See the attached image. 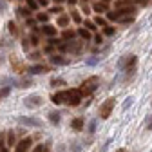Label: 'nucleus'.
Wrapping results in <instances>:
<instances>
[{"label":"nucleus","mask_w":152,"mask_h":152,"mask_svg":"<svg viewBox=\"0 0 152 152\" xmlns=\"http://www.w3.org/2000/svg\"><path fill=\"white\" fill-rule=\"evenodd\" d=\"M98 83H100L98 76H91L89 80H85V82L82 83V87H80V92H82V96H87V94L94 92V91L98 89Z\"/></svg>","instance_id":"f257e3e1"},{"label":"nucleus","mask_w":152,"mask_h":152,"mask_svg":"<svg viewBox=\"0 0 152 152\" xmlns=\"http://www.w3.org/2000/svg\"><path fill=\"white\" fill-rule=\"evenodd\" d=\"M114 103H116V100H114V98H107V100L100 105V116H102V120H107L110 114H112Z\"/></svg>","instance_id":"f03ea898"},{"label":"nucleus","mask_w":152,"mask_h":152,"mask_svg":"<svg viewBox=\"0 0 152 152\" xmlns=\"http://www.w3.org/2000/svg\"><path fill=\"white\" fill-rule=\"evenodd\" d=\"M24 105L27 109H38V107L44 105V98L40 96V94H31V96H27L24 100Z\"/></svg>","instance_id":"7ed1b4c3"},{"label":"nucleus","mask_w":152,"mask_h":152,"mask_svg":"<svg viewBox=\"0 0 152 152\" xmlns=\"http://www.w3.org/2000/svg\"><path fill=\"white\" fill-rule=\"evenodd\" d=\"M69 98H71V91H62V92H56V94H53V98H51V102L53 103H64V102H69Z\"/></svg>","instance_id":"20e7f679"},{"label":"nucleus","mask_w":152,"mask_h":152,"mask_svg":"<svg viewBox=\"0 0 152 152\" xmlns=\"http://www.w3.org/2000/svg\"><path fill=\"white\" fill-rule=\"evenodd\" d=\"M18 123L24 125V127H42V121L40 120H36V118H26V116H20L18 118Z\"/></svg>","instance_id":"39448f33"},{"label":"nucleus","mask_w":152,"mask_h":152,"mask_svg":"<svg viewBox=\"0 0 152 152\" xmlns=\"http://www.w3.org/2000/svg\"><path fill=\"white\" fill-rule=\"evenodd\" d=\"M31 138H24L22 141H18L16 143V147H15V152H27L29 150V147H31Z\"/></svg>","instance_id":"423d86ee"},{"label":"nucleus","mask_w":152,"mask_h":152,"mask_svg":"<svg viewBox=\"0 0 152 152\" xmlns=\"http://www.w3.org/2000/svg\"><path fill=\"white\" fill-rule=\"evenodd\" d=\"M51 64H54V65H65V64H69V60L62 58L60 54H53L51 56Z\"/></svg>","instance_id":"0eeeda50"},{"label":"nucleus","mask_w":152,"mask_h":152,"mask_svg":"<svg viewBox=\"0 0 152 152\" xmlns=\"http://www.w3.org/2000/svg\"><path fill=\"white\" fill-rule=\"evenodd\" d=\"M71 127H72L74 130H82V129L85 127V121H83V118H74V120L71 121Z\"/></svg>","instance_id":"6e6552de"},{"label":"nucleus","mask_w":152,"mask_h":152,"mask_svg":"<svg viewBox=\"0 0 152 152\" xmlns=\"http://www.w3.org/2000/svg\"><path fill=\"white\" fill-rule=\"evenodd\" d=\"M29 72L31 74H44V72H47V67L45 65H33L29 69Z\"/></svg>","instance_id":"1a4fd4ad"},{"label":"nucleus","mask_w":152,"mask_h":152,"mask_svg":"<svg viewBox=\"0 0 152 152\" xmlns=\"http://www.w3.org/2000/svg\"><path fill=\"white\" fill-rule=\"evenodd\" d=\"M92 9H94V13H105L107 11V2H96L92 6Z\"/></svg>","instance_id":"9d476101"},{"label":"nucleus","mask_w":152,"mask_h":152,"mask_svg":"<svg viewBox=\"0 0 152 152\" xmlns=\"http://www.w3.org/2000/svg\"><path fill=\"white\" fill-rule=\"evenodd\" d=\"M69 20H71V18L67 15H62V16H58V20H56V22H58L60 27H67L69 26Z\"/></svg>","instance_id":"9b49d317"},{"label":"nucleus","mask_w":152,"mask_h":152,"mask_svg":"<svg viewBox=\"0 0 152 152\" xmlns=\"http://www.w3.org/2000/svg\"><path fill=\"white\" fill-rule=\"evenodd\" d=\"M42 33H44L45 36H54V34H56V29H54L53 26H44V27H42Z\"/></svg>","instance_id":"f8f14e48"},{"label":"nucleus","mask_w":152,"mask_h":152,"mask_svg":"<svg viewBox=\"0 0 152 152\" xmlns=\"http://www.w3.org/2000/svg\"><path fill=\"white\" fill-rule=\"evenodd\" d=\"M60 112H49V121L51 123H60Z\"/></svg>","instance_id":"ddd939ff"},{"label":"nucleus","mask_w":152,"mask_h":152,"mask_svg":"<svg viewBox=\"0 0 152 152\" xmlns=\"http://www.w3.org/2000/svg\"><path fill=\"white\" fill-rule=\"evenodd\" d=\"M80 141H71V145H69V150L71 152H80L82 148H80V145H78Z\"/></svg>","instance_id":"4468645a"},{"label":"nucleus","mask_w":152,"mask_h":152,"mask_svg":"<svg viewBox=\"0 0 152 152\" xmlns=\"http://www.w3.org/2000/svg\"><path fill=\"white\" fill-rule=\"evenodd\" d=\"M107 18H109V20H121V15H120V11H116V13H107Z\"/></svg>","instance_id":"2eb2a0df"},{"label":"nucleus","mask_w":152,"mask_h":152,"mask_svg":"<svg viewBox=\"0 0 152 152\" xmlns=\"http://www.w3.org/2000/svg\"><path fill=\"white\" fill-rule=\"evenodd\" d=\"M51 85H53V87H60V85H65V82H64L62 78H53V80H51Z\"/></svg>","instance_id":"dca6fc26"},{"label":"nucleus","mask_w":152,"mask_h":152,"mask_svg":"<svg viewBox=\"0 0 152 152\" xmlns=\"http://www.w3.org/2000/svg\"><path fill=\"white\" fill-rule=\"evenodd\" d=\"M94 130H96V120H92V121L89 123V127H87V132H89V134H94Z\"/></svg>","instance_id":"f3484780"},{"label":"nucleus","mask_w":152,"mask_h":152,"mask_svg":"<svg viewBox=\"0 0 152 152\" xmlns=\"http://www.w3.org/2000/svg\"><path fill=\"white\" fill-rule=\"evenodd\" d=\"M31 85V78H22L18 82V87H29Z\"/></svg>","instance_id":"a211bd4d"},{"label":"nucleus","mask_w":152,"mask_h":152,"mask_svg":"<svg viewBox=\"0 0 152 152\" xmlns=\"http://www.w3.org/2000/svg\"><path fill=\"white\" fill-rule=\"evenodd\" d=\"M36 18H38V22H44V24L49 20V16H47L45 13H38V15H36Z\"/></svg>","instance_id":"6ab92c4d"},{"label":"nucleus","mask_w":152,"mask_h":152,"mask_svg":"<svg viewBox=\"0 0 152 152\" xmlns=\"http://www.w3.org/2000/svg\"><path fill=\"white\" fill-rule=\"evenodd\" d=\"M78 33H80V34L85 38V40H89V38H91V31H89V29H80Z\"/></svg>","instance_id":"aec40b11"},{"label":"nucleus","mask_w":152,"mask_h":152,"mask_svg":"<svg viewBox=\"0 0 152 152\" xmlns=\"http://www.w3.org/2000/svg\"><path fill=\"white\" fill-rule=\"evenodd\" d=\"M145 129H147V130H152V114L145 120Z\"/></svg>","instance_id":"412c9836"},{"label":"nucleus","mask_w":152,"mask_h":152,"mask_svg":"<svg viewBox=\"0 0 152 152\" xmlns=\"http://www.w3.org/2000/svg\"><path fill=\"white\" fill-rule=\"evenodd\" d=\"M0 152H9L6 148V141H4V136H0Z\"/></svg>","instance_id":"4be33fe9"},{"label":"nucleus","mask_w":152,"mask_h":152,"mask_svg":"<svg viewBox=\"0 0 152 152\" xmlns=\"http://www.w3.org/2000/svg\"><path fill=\"white\" fill-rule=\"evenodd\" d=\"M7 140H9V143H7V145H9V147H13V145H15V134H13V132H7Z\"/></svg>","instance_id":"5701e85b"},{"label":"nucleus","mask_w":152,"mask_h":152,"mask_svg":"<svg viewBox=\"0 0 152 152\" xmlns=\"http://www.w3.org/2000/svg\"><path fill=\"white\" fill-rule=\"evenodd\" d=\"M7 27H9V33H11V34H16V26H15V22H9Z\"/></svg>","instance_id":"b1692460"},{"label":"nucleus","mask_w":152,"mask_h":152,"mask_svg":"<svg viewBox=\"0 0 152 152\" xmlns=\"http://www.w3.org/2000/svg\"><path fill=\"white\" fill-rule=\"evenodd\" d=\"M18 15H20V16H29L31 11L29 9H18Z\"/></svg>","instance_id":"393cba45"},{"label":"nucleus","mask_w":152,"mask_h":152,"mask_svg":"<svg viewBox=\"0 0 152 152\" xmlns=\"http://www.w3.org/2000/svg\"><path fill=\"white\" fill-rule=\"evenodd\" d=\"M74 36V31H64V38L65 40H69V38H72Z\"/></svg>","instance_id":"a878e982"},{"label":"nucleus","mask_w":152,"mask_h":152,"mask_svg":"<svg viewBox=\"0 0 152 152\" xmlns=\"http://www.w3.org/2000/svg\"><path fill=\"white\" fill-rule=\"evenodd\" d=\"M85 27H87L89 31H96V26H94L92 22H85Z\"/></svg>","instance_id":"bb28decb"},{"label":"nucleus","mask_w":152,"mask_h":152,"mask_svg":"<svg viewBox=\"0 0 152 152\" xmlns=\"http://www.w3.org/2000/svg\"><path fill=\"white\" fill-rule=\"evenodd\" d=\"M132 100H134V98H127V102L123 103V109H125V110H127V109H129V107L132 105Z\"/></svg>","instance_id":"cd10ccee"},{"label":"nucleus","mask_w":152,"mask_h":152,"mask_svg":"<svg viewBox=\"0 0 152 152\" xmlns=\"http://www.w3.org/2000/svg\"><path fill=\"white\" fill-rule=\"evenodd\" d=\"M72 20H74L76 24H80V22H82V18H80V15H78V13H72Z\"/></svg>","instance_id":"c85d7f7f"},{"label":"nucleus","mask_w":152,"mask_h":152,"mask_svg":"<svg viewBox=\"0 0 152 152\" xmlns=\"http://www.w3.org/2000/svg\"><path fill=\"white\" fill-rule=\"evenodd\" d=\"M98 60H100V56H96V58H89V60H87V64H89V65H94Z\"/></svg>","instance_id":"c756f323"},{"label":"nucleus","mask_w":152,"mask_h":152,"mask_svg":"<svg viewBox=\"0 0 152 152\" xmlns=\"http://www.w3.org/2000/svg\"><path fill=\"white\" fill-rule=\"evenodd\" d=\"M103 33H105L107 36H110V34H114V29H112V27H105V31H103Z\"/></svg>","instance_id":"7c9ffc66"},{"label":"nucleus","mask_w":152,"mask_h":152,"mask_svg":"<svg viewBox=\"0 0 152 152\" xmlns=\"http://www.w3.org/2000/svg\"><path fill=\"white\" fill-rule=\"evenodd\" d=\"M27 6H29L31 9H36V2H34V0H27Z\"/></svg>","instance_id":"2f4dec72"},{"label":"nucleus","mask_w":152,"mask_h":152,"mask_svg":"<svg viewBox=\"0 0 152 152\" xmlns=\"http://www.w3.org/2000/svg\"><path fill=\"white\" fill-rule=\"evenodd\" d=\"M94 42H96V44H102V42H103L102 34H96V36H94Z\"/></svg>","instance_id":"473e14b6"},{"label":"nucleus","mask_w":152,"mask_h":152,"mask_svg":"<svg viewBox=\"0 0 152 152\" xmlns=\"http://www.w3.org/2000/svg\"><path fill=\"white\" fill-rule=\"evenodd\" d=\"M6 11V2L4 0H0V13H4Z\"/></svg>","instance_id":"72a5a7b5"},{"label":"nucleus","mask_w":152,"mask_h":152,"mask_svg":"<svg viewBox=\"0 0 152 152\" xmlns=\"http://www.w3.org/2000/svg\"><path fill=\"white\" fill-rule=\"evenodd\" d=\"M136 2H138V4H140V6H147V4H148V2H150V0H136Z\"/></svg>","instance_id":"f704fd0d"},{"label":"nucleus","mask_w":152,"mask_h":152,"mask_svg":"<svg viewBox=\"0 0 152 152\" xmlns=\"http://www.w3.org/2000/svg\"><path fill=\"white\" fill-rule=\"evenodd\" d=\"M96 24H98V26H103V24H105V20H103V18H100V16H98V18H96Z\"/></svg>","instance_id":"c9c22d12"},{"label":"nucleus","mask_w":152,"mask_h":152,"mask_svg":"<svg viewBox=\"0 0 152 152\" xmlns=\"http://www.w3.org/2000/svg\"><path fill=\"white\" fill-rule=\"evenodd\" d=\"M51 13H62V7H60V6H58V7H53Z\"/></svg>","instance_id":"e433bc0d"},{"label":"nucleus","mask_w":152,"mask_h":152,"mask_svg":"<svg viewBox=\"0 0 152 152\" xmlns=\"http://www.w3.org/2000/svg\"><path fill=\"white\" fill-rule=\"evenodd\" d=\"M33 152H44V147H42V145H38V147H36Z\"/></svg>","instance_id":"4c0bfd02"},{"label":"nucleus","mask_w":152,"mask_h":152,"mask_svg":"<svg viewBox=\"0 0 152 152\" xmlns=\"http://www.w3.org/2000/svg\"><path fill=\"white\" fill-rule=\"evenodd\" d=\"M38 4H40V6H47L49 0H38Z\"/></svg>","instance_id":"58836bf2"},{"label":"nucleus","mask_w":152,"mask_h":152,"mask_svg":"<svg viewBox=\"0 0 152 152\" xmlns=\"http://www.w3.org/2000/svg\"><path fill=\"white\" fill-rule=\"evenodd\" d=\"M31 40H33V44H38V36L33 34V36H31Z\"/></svg>","instance_id":"ea45409f"},{"label":"nucleus","mask_w":152,"mask_h":152,"mask_svg":"<svg viewBox=\"0 0 152 152\" xmlns=\"http://www.w3.org/2000/svg\"><path fill=\"white\" fill-rule=\"evenodd\" d=\"M120 152H123V150H120Z\"/></svg>","instance_id":"a19ab883"}]
</instances>
